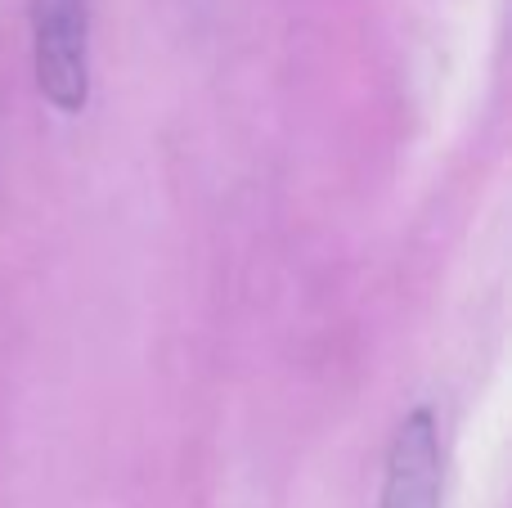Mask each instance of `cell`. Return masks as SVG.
Masks as SVG:
<instances>
[{"mask_svg": "<svg viewBox=\"0 0 512 508\" xmlns=\"http://www.w3.org/2000/svg\"><path fill=\"white\" fill-rule=\"evenodd\" d=\"M436 504H441V432H436L432 410H414L391 437L378 508H436Z\"/></svg>", "mask_w": 512, "mask_h": 508, "instance_id": "7a4b0ae2", "label": "cell"}, {"mask_svg": "<svg viewBox=\"0 0 512 508\" xmlns=\"http://www.w3.org/2000/svg\"><path fill=\"white\" fill-rule=\"evenodd\" d=\"M36 90L59 113H81L90 99V0H32Z\"/></svg>", "mask_w": 512, "mask_h": 508, "instance_id": "6da1fadb", "label": "cell"}]
</instances>
